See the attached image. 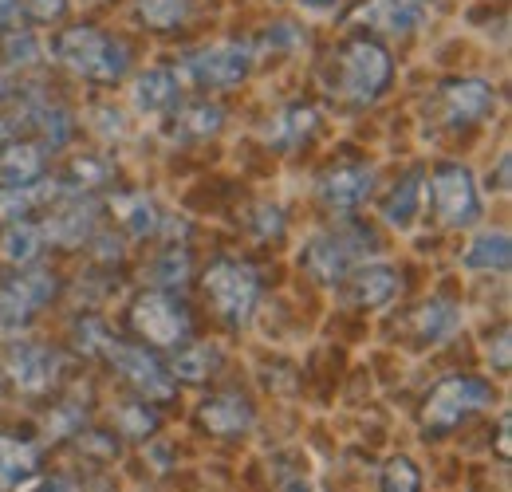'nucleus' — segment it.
Instances as JSON below:
<instances>
[{"mask_svg":"<svg viewBox=\"0 0 512 492\" xmlns=\"http://www.w3.org/2000/svg\"><path fill=\"white\" fill-rule=\"evenodd\" d=\"M394 79V60L375 36H347L343 44H335L327 52L320 67L323 91L347 107V111H363L371 103H379Z\"/></svg>","mask_w":512,"mask_h":492,"instance_id":"1","label":"nucleus"},{"mask_svg":"<svg viewBox=\"0 0 512 492\" xmlns=\"http://www.w3.org/2000/svg\"><path fill=\"white\" fill-rule=\"evenodd\" d=\"M52 60L75 79H87L95 87H115L119 79H127L130 48L99 24H67L52 40Z\"/></svg>","mask_w":512,"mask_h":492,"instance_id":"2","label":"nucleus"},{"mask_svg":"<svg viewBox=\"0 0 512 492\" xmlns=\"http://www.w3.org/2000/svg\"><path fill=\"white\" fill-rule=\"evenodd\" d=\"M379 252L375 241V229L371 225H359V221H343L335 225L331 233H320L312 245L300 252V268L316 280V284H343L351 268H359L367 256Z\"/></svg>","mask_w":512,"mask_h":492,"instance_id":"3","label":"nucleus"},{"mask_svg":"<svg viewBox=\"0 0 512 492\" xmlns=\"http://www.w3.org/2000/svg\"><path fill=\"white\" fill-rule=\"evenodd\" d=\"M201 292H205L213 315L225 327L237 331V327H245L253 319L256 304H260V276H256V268L249 260L217 256L201 272Z\"/></svg>","mask_w":512,"mask_h":492,"instance_id":"4","label":"nucleus"},{"mask_svg":"<svg viewBox=\"0 0 512 492\" xmlns=\"http://www.w3.org/2000/svg\"><path fill=\"white\" fill-rule=\"evenodd\" d=\"M493 382L485 378H473V374H453V378H442L426 398H422V410H418V422L426 437H442V433H453L465 418L481 414L485 406H493Z\"/></svg>","mask_w":512,"mask_h":492,"instance_id":"5","label":"nucleus"},{"mask_svg":"<svg viewBox=\"0 0 512 492\" xmlns=\"http://www.w3.org/2000/svg\"><path fill=\"white\" fill-rule=\"evenodd\" d=\"M130 331L142 339V347H166L178 351L193 339V315L178 292H142L130 304Z\"/></svg>","mask_w":512,"mask_h":492,"instance_id":"6","label":"nucleus"},{"mask_svg":"<svg viewBox=\"0 0 512 492\" xmlns=\"http://www.w3.org/2000/svg\"><path fill=\"white\" fill-rule=\"evenodd\" d=\"M60 296V276L48 264H28L16 268L12 276L0 280V327L20 331L28 327L40 311H48Z\"/></svg>","mask_w":512,"mask_h":492,"instance_id":"7","label":"nucleus"},{"mask_svg":"<svg viewBox=\"0 0 512 492\" xmlns=\"http://www.w3.org/2000/svg\"><path fill=\"white\" fill-rule=\"evenodd\" d=\"M4 378L24 398H48L64 382V355L56 347H48V343L20 339V343H12L4 351Z\"/></svg>","mask_w":512,"mask_h":492,"instance_id":"8","label":"nucleus"},{"mask_svg":"<svg viewBox=\"0 0 512 492\" xmlns=\"http://www.w3.org/2000/svg\"><path fill=\"white\" fill-rule=\"evenodd\" d=\"M430 209L446 229H469L481 217V197H477V182L461 162H438L430 170Z\"/></svg>","mask_w":512,"mask_h":492,"instance_id":"9","label":"nucleus"},{"mask_svg":"<svg viewBox=\"0 0 512 492\" xmlns=\"http://www.w3.org/2000/svg\"><path fill=\"white\" fill-rule=\"evenodd\" d=\"M253 48L249 44H209V48H193L178 67V79L186 75L193 87L201 91H233L249 79L253 67Z\"/></svg>","mask_w":512,"mask_h":492,"instance_id":"10","label":"nucleus"},{"mask_svg":"<svg viewBox=\"0 0 512 492\" xmlns=\"http://www.w3.org/2000/svg\"><path fill=\"white\" fill-rule=\"evenodd\" d=\"M107 363L142 402H170L174 390H178V382L170 378V367L150 347H142V343L115 339V347L107 351Z\"/></svg>","mask_w":512,"mask_h":492,"instance_id":"11","label":"nucleus"},{"mask_svg":"<svg viewBox=\"0 0 512 492\" xmlns=\"http://www.w3.org/2000/svg\"><path fill=\"white\" fill-rule=\"evenodd\" d=\"M375 189V170L359 158H343V162H331L316 178V201H320L327 213H339V217H351Z\"/></svg>","mask_w":512,"mask_h":492,"instance_id":"12","label":"nucleus"},{"mask_svg":"<svg viewBox=\"0 0 512 492\" xmlns=\"http://www.w3.org/2000/svg\"><path fill=\"white\" fill-rule=\"evenodd\" d=\"M434 103H438V119L442 123L477 126L497 111V91L477 75H461V79H446L438 87Z\"/></svg>","mask_w":512,"mask_h":492,"instance_id":"13","label":"nucleus"},{"mask_svg":"<svg viewBox=\"0 0 512 492\" xmlns=\"http://www.w3.org/2000/svg\"><path fill=\"white\" fill-rule=\"evenodd\" d=\"M99 201L95 197H71V201H56L52 217L40 225L44 233V245H56V248H79V245H91V237L99 233Z\"/></svg>","mask_w":512,"mask_h":492,"instance_id":"14","label":"nucleus"},{"mask_svg":"<svg viewBox=\"0 0 512 492\" xmlns=\"http://www.w3.org/2000/svg\"><path fill=\"white\" fill-rule=\"evenodd\" d=\"M197 422H201V430L217 433V437H241V433L253 430L256 410L253 402H249V394L225 390V394H213V398L201 402Z\"/></svg>","mask_w":512,"mask_h":492,"instance_id":"15","label":"nucleus"},{"mask_svg":"<svg viewBox=\"0 0 512 492\" xmlns=\"http://www.w3.org/2000/svg\"><path fill=\"white\" fill-rule=\"evenodd\" d=\"M343 284H347V300L355 308L367 311L390 308L398 300V292H402V276L394 268H386V264H359V268L347 272Z\"/></svg>","mask_w":512,"mask_h":492,"instance_id":"16","label":"nucleus"},{"mask_svg":"<svg viewBox=\"0 0 512 492\" xmlns=\"http://www.w3.org/2000/svg\"><path fill=\"white\" fill-rule=\"evenodd\" d=\"M351 20L375 36H410L422 24V8L414 0H363Z\"/></svg>","mask_w":512,"mask_h":492,"instance_id":"17","label":"nucleus"},{"mask_svg":"<svg viewBox=\"0 0 512 492\" xmlns=\"http://www.w3.org/2000/svg\"><path fill=\"white\" fill-rule=\"evenodd\" d=\"M461 327V308L449 304V300H426V304H414L406 315V331L414 335L418 347H442L457 335Z\"/></svg>","mask_w":512,"mask_h":492,"instance_id":"18","label":"nucleus"},{"mask_svg":"<svg viewBox=\"0 0 512 492\" xmlns=\"http://www.w3.org/2000/svg\"><path fill=\"white\" fill-rule=\"evenodd\" d=\"M48 178V150L32 138L0 142V185H36Z\"/></svg>","mask_w":512,"mask_h":492,"instance_id":"19","label":"nucleus"},{"mask_svg":"<svg viewBox=\"0 0 512 492\" xmlns=\"http://www.w3.org/2000/svg\"><path fill=\"white\" fill-rule=\"evenodd\" d=\"M40 445L24 433L0 430V492H12L28 485L40 473Z\"/></svg>","mask_w":512,"mask_h":492,"instance_id":"20","label":"nucleus"},{"mask_svg":"<svg viewBox=\"0 0 512 492\" xmlns=\"http://www.w3.org/2000/svg\"><path fill=\"white\" fill-rule=\"evenodd\" d=\"M134 107L146 115H174L182 107V79L170 67H146L134 79Z\"/></svg>","mask_w":512,"mask_h":492,"instance_id":"21","label":"nucleus"},{"mask_svg":"<svg viewBox=\"0 0 512 492\" xmlns=\"http://www.w3.org/2000/svg\"><path fill=\"white\" fill-rule=\"evenodd\" d=\"M316 126H320V115H316L312 103H288L268 123V146L272 150H284V154L288 150H300L304 142H312Z\"/></svg>","mask_w":512,"mask_h":492,"instance_id":"22","label":"nucleus"},{"mask_svg":"<svg viewBox=\"0 0 512 492\" xmlns=\"http://www.w3.org/2000/svg\"><path fill=\"white\" fill-rule=\"evenodd\" d=\"M111 213H115V221L127 229V237H134V241L154 237V233H158V225H162V213H158L154 197H150V193H142V189H127V193H119V197L111 201Z\"/></svg>","mask_w":512,"mask_h":492,"instance_id":"23","label":"nucleus"},{"mask_svg":"<svg viewBox=\"0 0 512 492\" xmlns=\"http://www.w3.org/2000/svg\"><path fill=\"white\" fill-rule=\"evenodd\" d=\"M111 182H115V166L107 158H99V154H75L71 166L64 170V178L56 185H60L64 197H91L95 189H103V185Z\"/></svg>","mask_w":512,"mask_h":492,"instance_id":"24","label":"nucleus"},{"mask_svg":"<svg viewBox=\"0 0 512 492\" xmlns=\"http://www.w3.org/2000/svg\"><path fill=\"white\" fill-rule=\"evenodd\" d=\"M225 363V355L213 347V343H197L190 339L186 347L174 351V363H170V378L174 382H209Z\"/></svg>","mask_w":512,"mask_h":492,"instance_id":"25","label":"nucleus"},{"mask_svg":"<svg viewBox=\"0 0 512 492\" xmlns=\"http://www.w3.org/2000/svg\"><path fill=\"white\" fill-rule=\"evenodd\" d=\"M134 16H138L142 28L174 36V32L190 28L193 0H134Z\"/></svg>","mask_w":512,"mask_h":492,"instance_id":"26","label":"nucleus"},{"mask_svg":"<svg viewBox=\"0 0 512 492\" xmlns=\"http://www.w3.org/2000/svg\"><path fill=\"white\" fill-rule=\"evenodd\" d=\"M44 233L40 225L32 221H20V225H4L0 233V260L12 264V268H28V264H40L44 256Z\"/></svg>","mask_w":512,"mask_h":492,"instance_id":"27","label":"nucleus"},{"mask_svg":"<svg viewBox=\"0 0 512 492\" xmlns=\"http://www.w3.org/2000/svg\"><path fill=\"white\" fill-rule=\"evenodd\" d=\"M422 170H410V174H402L398 185L390 189V197L383 201V217L394 225V229H410L414 225V217H418V209H422Z\"/></svg>","mask_w":512,"mask_h":492,"instance_id":"28","label":"nucleus"},{"mask_svg":"<svg viewBox=\"0 0 512 492\" xmlns=\"http://www.w3.org/2000/svg\"><path fill=\"white\" fill-rule=\"evenodd\" d=\"M221 126H225V111L209 99H193L186 107H178V115H174V130L190 142H209Z\"/></svg>","mask_w":512,"mask_h":492,"instance_id":"29","label":"nucleus"},{"mask_svg":"<svg viewBox=\"0 0 512 492\" xmlns=\"http://www.w3.org/2000/svg\"><path fill=\"white\" fill-rule=\"evenodd\" d=\"M509 260H512V245L505 233H485V237H477L473 245L461 252V264L469 268V272H509Z\"/></svg>","mask_w":512,"mask_h":492,"instance_id":"30","label":"nucleus"},{"mask_svg":"<svg viewBox=\"0 0 512 492\" xmlns=\"http://www.w3.org/2000/svg\"><path fill=\"white\" fill-rule=\"evenodd\" d=\"M193 276V256L190 248H162L154 260H150V280H154V288L158 292H178V288H186Z\"/></svg>","mask_w":512,"mask_h":492,"instance_id":"31","label":"nucleus"},{"mask_svg":"<svg viewBox=\"0 0 512 492\" xmlns=\"http://www.w3.org/2000/svg\"><path fill=\"white\" fill-rule=\"evenodd\" d=\"M36 63H44V48H40V40L28 24L0 36V67L4 71H28Z\"/></svg>","mask_w":512,"mask_h":492,"instance_id":"32","label":"nucleus"},{"mask_svg":"<svg viewBox=\"0 0 512 492\" xmlns=\"http://www.w3.org/2000/svg\"><path fill=\"white\" fill-rule=\"evenodd\" d=\"M71 343L83 359H107V351L115 347V331L99 319V315H83L75 327H71Z\"/></svg>","mask_w":512,"mask_h":492,"instance_id":"33","label":"nucleus"},{"mask_svg":"<svg viewBox=\"0 0 512 492\" xmlns=\"http://www.w3.org/2000/svg\"><path fill=\"white\" fill-rule=\"evenodd\" d=\"M115 430L127 433V437H150V433L158 430V414H154L150 402L130 398V402H123V406L115 410Z\"/></svg>","mask_w":512,"mask_h":492,"instance_id":"34","label":"nucleus"},{"mask_svg":"<svg viewBox=\"0 0 512 492\" xmlns=\"http://www.w3.org/2000/svg\"><path fill=\"white\" fill-rule=\"evenodd\" d=\"M379 492H422V473L414 469L410 457H394V461H386L383 465Z\"/></svg>","mask_w":512,"mask_h":492,"instance_id":"35","label":"nucleus"},{"mask_svg":"<svg viewBox=\"0 0 512 492\" xmlns=\"http://www.w3.org/2000/svg\"><path fill=\"white\" fill-rule=\"evenodd\" d=\"M249 229H253V237L260 245H276V241L288 233V217H284L280 205H256Z\"/></svg>","mask_w":512,"mask_h":492,"instance_id":"36","label":"nucleus"},{"mask_svg":"<svg viewBox=\"0 0 512 492\" xmlns=\"http://www.w3.org/2000/svg\"><path fill=\"white\" fill-rule=\"evenodd\" d=\"M71 0H20L24 24H40V28H60L67 20Z\"/></svg>","mask_w":512,"mask_h":492,"instance_id":"37","label":"nucleus"},{"mask_svg":"<svg viewBox=\"0 0 512 492\" xmlns=\"http://www.w3.org/2000/svg\"><path fill=\"white\" fill-rule=\"evenodd\" d=\"M48 433L52 437H71V433H83V414L71 406V402H60L48 418Z\"/></svg>","mask_w":512,"mask_h":492,"instance_id":"38","label":"nucleus"},{"mask_svg":"<svg viewBox=\"0 0 512 492\" xmlns=\"http://www.w3.org/2000/svg\"><path fill=\"white\" fill-rule=\"evenodd\" d=\"M12 28H24L20 0H0V36H4V32H12Z\"/></svg>","mask_w":512,"mask_h":492,"instance_id":"39","label":"nucleus"},{"mask_svg":"<svg viewBox=\"0 0 512 492\" xmlns=\"http://www.w3.org/2000/svg\"><path fill=\"white\" fill-rule=\"evenodd\" d=\"M28 492H71V485H67L64 477H52V481H40L36 489H28Z\"/></svg>","mask_w":512,"mask_h":492,"instance_id":"40","label":"nucleus"},{"mask_svg":"<svg viewBox=\"0 0 512 492\" xmlns=\"http://www.w3.org/2000/svg\"><path fill=\"white\" fill-rule=\"evenodd\" d=\"M8 95H12V83H8V71H4V67H0V103H4V99H8Z\"/></svg>","mask_w":512,"mask_h":492,"instance_id":"41","label":"nucleus"},{"mask_svg":"<svg viewBox=\"0 0 512 492\" xmlns=\"http://www.w3.org/2000/svg\"><path fill=\"white\" fill-rule=\"evenodd\" d=\"M280 492H312V489H308V481H288Z\"/></svg>","mask_w":512,"mask_h":492,"instance_id":"42","label":"nucleus"},{"mask_svg":"<svg viewBox=\"0 0 512 492\" xmlns=\"http://www.w3.org/2000/svg\"><path fill=\"white\" fill-rule=\"evenodd\" d=\"M308 8H327V4H335V0H304Z\"/></svg>","mask_w":512,"mask_h":492,"instance_id":"43","label":"nucleus"},{"mask_svg":"<svg viewBox=\"0 0 512 492\" xmlns=\"http://www.w3.org/2000/svg\"><path fill=\"white\" fill-rule=\"evenodd\" d=\"M414 4H422V0H414Z\"/></svg>","mask_w":512,"mask_h":492,"instance_id":"44","label":"nucleus"}]
</instances>
